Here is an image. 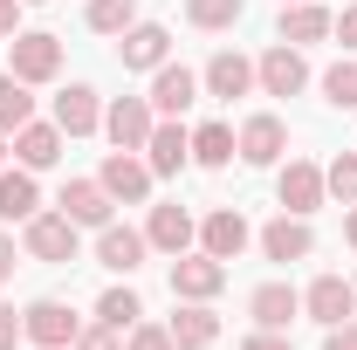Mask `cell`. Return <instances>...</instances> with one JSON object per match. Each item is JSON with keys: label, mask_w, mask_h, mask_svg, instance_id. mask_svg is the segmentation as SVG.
<instances>
[{"label": "cell", "mask_w": 357, "mask_h": 350, "mask_svg": "<svg viewBox=\"0 0 357 350\" xmlns=\"http://www.w3.org/2000/svg\"><path fill=\"white\" fill-rule=\"evenodd\" d=\"M7 69H14L21 83H55V76H62V35L21 28V35L7 42Z\"/></svg>", "instance_id": "6da1fadb"}, {"label": "cell", "mask_w": 357, "mask_h": 350, "mask_svg": "<svg viewBox=\"0 0 357 350\" xmlns=\"http://www.w3.org/2000/svg\"><path fill=\"white\" fill-rule=\"evenodd\" d=\"M21 227H28V234H21V248H28L35 261H55V268H69L76 254H83V241H76L83 227H76L69 213H35V220H21Z\"/></svg>", "instance_id": "7a4b0ae2"}, {"label": "cell", "mask_w": 357, "mask_h": 350, "mask_svg": "<svg viewBox=\"0 0 357 350\" xmlns=\"http://www.w3.org/2000/svg\"><path fill=\"white\" fill-rule=\"evenodd\" d=\"M21 330H28L35 350H69L76 337H83V316H76L69 303H55V296H42V303L21 309Z\"/></svg>", "instance_id": "3957f363"}, {"label": "cell", "mask_w": 357, "mask_h": 350, "mask_svg": "<svg viewBox=\"0 0 357 350\" xmlns=\"http://www.w3.org/2000/svg\"><path fill=\"white\" fill-rule=\"evenodd\" d=\"M220 289H227V261H213L206 248H199V254L185 248V254L172 261V296L178 303H213Z\"/></svg>", "instance_id": "277c9868"}, {"label": "cell", "mask_w": 357, "mask_h": 350, "mask_svg": "<svg viewBox=\"0 0 357 350\" xmlns=\"http://www.w3.org/2000/svg\"><path fill=\"white\" fill-rule=\"evenodd\" d=\"M303 316L323 323V330L351 323V316H357V282H344V275H316L310 289H303Z\"/></svg>", "instance_id": "5b68a950"}, {"label": "cell", "mask_w": 357, "mask_h": 350, "mask_svg": "<svg viewBox=\"0 0 357 350\" xmlns=\"http://www.w3.org/2000/svg\"><path fill=\"white\" fill-rule=\"evenodd\" d=\"M158 124V110H151V96H117L110 110H103V137L117 144V151H144V137Z\"/></svg>", "instance_id": "8992f818"}, {"label": "cell", "mask_w": 357, "mask_h": 350, "mask_svg": "<svg viewBox=\"0 0 357 350\" xmlns=\"http://www.w3.org/2000/svg\"><path fill=\"white\" fill-rule=\"evenodd\" d=\"M144 165H151V178L185 172V165H192V131H185L178 117H158L151 137H144Z\"/></svg>", "instance_id": "52a82bcc"}, {"label": "cell", "mask_w": 357, "mask_h": 350, "mask_svg": "<svg viewBox=\"0 0 357 350\" xmlns=\"http://www.w3.org/2000/svg\"><path fill=\"white\" fill-rule=\"evenodd\" d=\"M255 83H261L268 96H303V89H310V62H303V48L275 42L261 62H255Z\"/></svg>", "instance_id": "ba28073f"}, {"label": "cell", "mask_w": 357, "mask_h": 350, "mask_svg": "<svg viewBox=\"0 0 357 350\" xmlns=\"http://www.w3.org/2000/svg\"><path fill=\"white\" fill-rule=\"evenodd\" d=\"M144 96H151V110H158V117H185V110L199 103V76H192L185 62H158Z\"/></svg>", "instance_id": "9c48e42d"}, {"label": "cell", "mask_w": 357, "mask_h": 350, "mask_svg": "<svg viewBox=\"0 0 357 350\" xmlns=\"http://www.w3.org/2000/svg\"><path fill=\"white\" fill-rule=\"evenodd\" d=\"M248 241H255V227L241 220V206H213V213L199 220V248H206L213 261H241Z\"/></svg>", "instance_id": "30bf717a"}, {"label": "cell", "mask_w": 357, "mask_h": 350, "mask_svg": "<svg viewBox=\"0 0 357 350\" xmlns=\"http://www.w3.org/2000/svg\"><path fill=\"white\" fill-rule=\"evenodd\" d=\"M275 192H282V213H303V220L330 199V192H323V165H310V158H289L282 178H275Z\"/></svg>", "instance_id": "8fae6325"}, {"label": "cell", "mask_w": 357, "mask_h": 350, "mask_svg": "<svg viewBox=\"0 0 357 350\" xmlns=\"http://www.w3.org/2000/svg\"><path fill=\"white\" fill-rule=\"evenodd\" d=\"M144 254H151V241H144L137 227H117V220H110V227H96V261L110 268V275H137Z\"/></svg>", "instance_id": "7c38bea8"}, {"label": "cell", "mask_w": 357, "mask_h": 350, "mask_svg": "<svg viewBox=\"0 0 357 350\" xmlns=\"http://www.w3.org/2000/svg\"><path fill=\"white\" fill-rule=\"evenodd\" d=\"M117 62H124V69H158V62H172V35H165L158 21H131V28L117 35Z\"/></svg>", "instance_id": "4fadbf2b"}, {"label": "cell", "mask_w": 357, "mask_h": 350, "mask_svg": "<svg viewBox=\"0 0 357 350\" xmlns=\"http://www.w3.org/2000/svg\"><path fill=\"white\" fill-rule=\"evenodd\" d=\"M199 89H206V96H220V103H234V96H248V89H255V62H248L241 48H220V55L199 69Z\"/></svg>", "instance_id": "5bb4252c"}, {"label": "cell", "mask_w": 357, "mask_h": 350, "mask_svg": "<svg viewBox=\"0 0 357 350\" xmlns=\"http://www.w3.org/2000/svg\"><path fill=\"white\" fill-rule=\"evenodd\" d=\"M234 144H241V165H282V151H289V131H282V117H248L241 131H234Z\"/></svg>", "instance_id": "9a60e30c"}, {"label": "cell", "mask_w": 357, "mask_h": 350, "mask_svg": "<svg viewBox=\"0 0 357 350\" xmlns=\"http://www.w3.org/2000/svg\"><path fill=\"white\" fill-rule=\"evenodd\" d=\"M103 192H110V199H117V206H137V199H144V192H151V165H144V158H137V151H110V158H103Z\"/></svg>", "instance_id": "2e32d148"}, {"label": "cell", "mask_w": 357, "mask_h": 350, "mask_svg": "<svg viewBox=\"0 0 357 350\" xmlns=\"http://www.w3.org/2000/svg\"><path fill=\"white\" fill-rule=\"evenodd\" d=\"M261 254H268V261H310V254H316V234H310V220H303V213H282V220H268V227H261Z\"/></svg>", "instance_id": "e0dca14e"}, {"label": "cell", "mask_w": 357, "mask_h": 350, "mask_svg": "<svg viewBox=\"0 0 357 350\" xmlns=\"http://www.w3.org/2000/svg\"><path fill=\"white\" fill-rule=\"evenodd\" d=\"M144 241H151L158 254H172V261H178V254L199 241V220L185 213V206H151V220H144Z\"/></svg>", "instance_id": "ac0fdd59"}, {"label": "cell", "mask_w": 357, "mask_h": 350, "mask_svg": "<svg viewBox=\"0 0 357 350\" xmlns=\"http://www.w3.org/2000/svg\"><path fill=\"white\" fill-rule=\"evenodd\" d=\"M55 124H62V137H89L103 131V96L89 83H69L62 96H55Z\"/></svg>", "instance_id": "d6986e66"}, {"label": "cell", "mask_w": 357, "mask_h": 350, "mask_svg": "<svg viewBox=\"0 0 357 350\" xmlns=\"http://www.w3.org/2000/svg\"><path fill=\"white\" fill-rule=\"evenodd\" d=\"M55 206H62V213L76 220V227H110V206H117V199L103 192V178H69Z\"/></svg>", "instance_id": "ffe728a7"}, {"label": "cell", "mask_w": 357, "mask_h": 350, "mask_svg": "<svg viewBox=\"0 0 357 350\" xmlns=\"http://www.w3.org/2000/svg\"><path fill=\"white\" fill-rule=\"evenodd\" d=\"M248 316H255V330H289V323L303 316V296H296L289 282H261V289L248 296Z\"/></svg>", "instance_id": "44dd1931"}, {"label": "cell", "mask_w": 357, "mask_h": 350, "mask_svg": "<svg viewBox=\"0 0 357 350\" xmlns=\"http://www.w3.org/2000/svg\"><path fill=\"white\" fill-rule=\"evenodd\" d=\"M14 158L28 165V172H48L55 158H62V124L48 117V124H21L14 131Z\"/></svg>", "instance_id": "7402d4cb"}, {"label": "cell", "mask_w": 357, "mask_h": 350, "mask_svg": "<svg viewBox=\"0 0 357 350\" xmlns=\"http://www.w3.org/2000/svg\"><path fill=\"white\" fill-rule=\"evenodd\" d=\"M330 21H337L330 7H316V0H289V7H282V42H289V48H310V42L330 35Z\"/></svg>", "instance_id": "603a6c76"}, {"label": "cell", "mask_w": 357, "mask_h": 350, "mask_svg": "<svg viewBox=\"0 0 357 350\" xmlns=\"http://www.w3.org/2000/svg\"><path fill=\"white\" fill-rule=\"evenodd\" d=\"M165 330H172V344H178V350H206L213 337H220V316H213L206 303H185L172 323H165Z\"/></svg>", "instance_id": "cb8c5ba5"}, {"label": "cell", "mask_w": 357, "mask_h": 350, "mask_svg": "<svg viewBox=\"0 0 357 350\" xmlns=\"http://www.w3.org/2000/svg\"><path fill=\"white\" fill-rule=\"evenodd\" d=\"M42 213V192H35V172H0V220H35Z\"/></svg>", "instance_id": "d4e9b609"}, {"label": "cell", "mask_w": 357, "mask_h": 350, "mask_svg": "<svg viewBox=\"0 0 357 350\" xmlns=\"http://www.w3.org/2000/svg\"><path fill=\"white\" fill-rule=\"evenodd\" d=\"M241 158V144H234V124H199L192 131V165H206V172H220Z\"/></svg>", "instance_id": "484cf974"}, {"label": "cell", "mask_w": 357, "mask_h": 350, "mask_svg": "<svg viewBox=\"0 0 357 350\" xmlns=\"http://www.w3.org/2000/svg\"><path fill=\"white\" fill-rule=\"evenodd\" d=\"M21 124H35V83H21L14 69L0 76V131L14 137Z\"/></svg>", "instance_id": "4316f807"}, {"label": "cell", "mask_w": 357, "mask_h": 350, "mask_svg": "<svg viewBox=\"0 0 357 350\" xmlns=\"http://www.w3.org/2000/svg\"><path fill=\"white\" fill-rule=\"evenodd\" d=\"M96 323H110L117 337H124V330H137V323H144L137 289H103V296H96Z\"/></svg>", "instance_id": "83f0119b"}, {"label": "cell", "mask_w": 357, "mask_h": 350, "mask_svg": "<svg viewBox=\"0 0 357 350\" xmlns=\"http://www.w3.org/2000/svg\"><path fill=\"white\" fill-rule=\"evenodd\" d=\"M241 14H248V0H185V21H192V28H206V35L234 28Z\"/></svg>", "instance_id": "f1b7e54d"}, {"label": "cell", "mask_w": 357, "mask_h": 350, "mask_svg": "<svg viewBox=\"0 0 357 350\" xmlns=\"http://www.w3.org/2000/svg\"><path fill=\"white\" fill-rule=\"evenodd\" d=\"M323 103L357 110V55H344V62H330V69H323Z\"/></svg>", "instance_id": "f546056e"}, {"label": "cell", "mask_w": 357, "mask_h": 350, "mask_svg": "<svg viewBox=\"0 0 357 350\" xmlns=\"http://www.w3.org/2000/svg\"><path fill=\"white\" fill-rule=\"evenodd\" d=\"M323 192L344 199V206H357V151H337V158L323 165Z\"/></svg>", "instance_id": "4dcf8cb0"}, {"label": "cell", "mask_w": 357, "mask_h": 350, "mask_svg": "<svg viewBox=\"0 0 357 350\" xmlns=\"http://www.w3.org/2000/svg\"><path fill=\"white\" fill-rule=\"evenodd\" d=\"M137 21V0H89V28L96 35H124Z\"/></svg>", "instance_id": "1f68e13d"}, {"label": "cell", "mask_w": 357, "mask_h": 350, "mask_svg": "<svg viewBox=\"0 0 357 350\" xmlns=\"http://www.w3.org/2000/svg\"><path fill=\"white\" fill-rule=\"evenodd\" d=\"M124 350H178V344L165 323H137V330H124Z\"/></svg>", "instance_id": "d6a6232c"}, {"label": "cell", "mask_w": 357, "mask_h": 350, "mask_svg": "<svg viewBox=\"0 0 357 350\" xmlns=\"http://www.w3.org/2000/svg\"><path fill=\"white\" fill-rule=\"evenodd\" d=\"M69 350H124V337H117L110 323H83V337H76Z\"/></svg>", "instance_id": "836d02e7"}, {"label": "cell", "mask_w": 357, "mask_h": 350, "mask_svg": "<svg viewBox=\"0 0 357 350\" xmlns=\"http://www.w3.org/2000/svg\"><path fill=\"white\" fill-rule=\"evenodd\" d=\"M330 35H337V42H344V55H357V7H344V14H337V21H330Z\"/></svg>", "instance_id": "e575fe53"}, {"label": "cell", "mask_w": 357, "mask_h": 350, "mask_svg": "<svg viewBox=\"0 0 357 350\" xmlns=\"http://www.w3.org/2000/svg\"><path fill=\"white\" fill-rule=\"evenodd\" d=\"M21 337H28V330H21V316H14V303H0V350H14Z\"/></svg>", "instance_id": "d590c367"}, {"label": "cell", "mask_w": 357, "mask_h": 350, "mask_svg": "<svg viewBox=\"0 0 357 350\" xmlns=\"http://www.w3.org/2000/svg\"><path fill=\"white\" fill-rule=\"evenodd\" d=\"M21 7H28V0H0V42L21 35Z\"/></svg>", "instance_id": "8d00e7d4"}, {"label": "cell", "mask_w": 357, "mask_h": 350, "mask_svg": "<svg viewBox=\"0 0 357 350\" xmlns=\"http://www.w3.org/2000/svg\"><path fill=\"white\" fill-rule=\"evenodd\" d=\"M241 350H296V344H289L282 330H255V337H248V344H241Z\"/></svg>", "instance_id": "74e56055"}, {"label": "cell", "mask_w": 357, "mask_h": 350, "mask_svg": "<svg viewBox=\"0 0 357 350\" xmlns=\"http://www.w3.org/2000/svg\"><path fill=\"white\" fill-rule=\"evenodd\" d=\"M323 350H357V323H337V330L323 337Z\"/></svg>", "instance_id": "f35d334b"}, {"label": "cell", "mask_w": 357, "mask_h": 350, "mask_svg": "<svg viewBox=\"0 0 357 350\" xmlns=\"http://www.w3.org/2000/svg\"><path fill=\"white\" fill-rule=\"evenodd\" d=\"M14 268H21V248H14V234H0V282H7Z\"/></svg>", "instance_id": "ab89813d"}, {"label": "cell", "mask_w": 357, "mask_h": 350, "mask_svg": "<svg viewBox=\"0 0 357 350\" xmlns=\"http://www.w3.org/2000/svg\"><path fill=\"white\" fill-rule=\"evenodd\" d=\"M344 241H351V248H357V206H351V213H344Z\"/></svg>", "instance_id": "60d3db41"}, {"label": "cell", "mask_w": 357, "mask_h": 350, "mask_svg": "<svg viewBox=\"0 0 357 350\" xmlns=\"http://www.w3.org/2000/svg\"><path fill=\"white\" fill-rule=\"evenodd\" d=\"M7 151H14V137H7V131H0V165H7Z\"/></svg>", "instance_id": "b9f144b4"}, {"label": "cell", "mask_w": 357, "mask_h": 350, "mask_svg": "<svg viewBox=\"0 0 357 350\" xmlns=\"http://www.w3.org/2000/svg\"><path fill=\"white\" fill-rule=\"evenodd\" d=\"M28 7H42V0H28Z\"/></svg>", "instance_id": "7bdbcfd3"}, {"label": "cell", "mask_w": 357, "mask_h": 350, "mask_svg": "<svg viewBox=\"0 0 357 350\" xmlns=\"http://www.w3.org/2000/svg\"><path fill=\"white\" fill-rule=\"evenodd\" d=\"M282 7H289V0H282Z\"/></svg>", "instance_id": "ee69618b"}]
</instances>
